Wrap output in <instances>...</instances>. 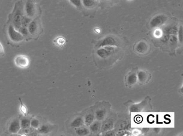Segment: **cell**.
<instances>
[{
  "instance_id": "6da1fadb",
  "label": "cell",
  "mask_w": 183,
  "mask_h": 136,
  "mask_svg": "<svg viewBox=\"0 0 183 136\" xmlns=\"http://www.w3.org/2000/svg\"><path fill=\"white\" fill-rule=\"evenodd\" d=\"M23 16V4L22 1L18 2L15 6L13 15V26L18 30L22 26V20Z\"/></svg>"
},
{
  "instance_id": "7a4b0ae2",
  "label": "cell",
  "mask_w": 183,
  "mask_h": 136,
  "mask_svg": "<svg viewBox=\"0 0 183 136\" xmlns=\"http://www.w3.org/2000/svg\"><path fill=\"white\" fill-rule=\"evenodd\" d=\"M8 33L10 40L14 43H20L24 40V36L12 25L8 27Z\"/></svg>"
},
{
  "instance_id": "3957f363",
  "label": "cell",
  "mask_w": 183,
  "mask_h": 136,
  "mask_svg": "<svg viewBox=\"0 0 183 136\" xmlns=\"http://www.w3.org/2000/svg\"><path fill=\"white\" fill-rule=\"evenodd\" d=\"M116 48L115 46H104L97 49V55L101 58L105 59L115 54Z\"/></svg>"
},
{
  "instance_id": "277c9868",
  "label": "cell",
  "mask_w": 183,
  "mask_h": 136,
  "mask_svg": "<svg viewBox=\"0 0 183 136\" xmlns=\"http://www.w3.org/2000/svg\"><path fill=\"white\" fill-rule=\"evenodd\" d=\"M118 46V43L116 39L111 36H107L104 38L103 40L99 41L96 47L98 48L104 47V46H115L117 47Z\"/></svg>"
},
{
  "instance_id": "5b68a950",
  "label": "cell",
  "mask_w": 183,
  "mask_h": 136,
  "mask_svg": "<svg viewBox=\"0 0 183 136\" xmlns=\"http://www.w3.org/2000/svg\"><path fill=\"white\" fill-rule=\"evenodd\" d=\"M168 20V17L164 14H159L152 18L150 22L152 28H157L164 25Z\"/></svg>"
},
{
  "instance_id": "8992f818",
  "label": "cell",
  "mask_w": 183,
  "mask_h": 136,
  "mask_svg": "<svg viewBox=\"0 0 183 136\" xmlns=\"http://www.w3.org/2000/svg\"><path fill=\"white\" fill-rule=\"evenodd\" d=\"M14 62L15 65L18 68L25 69L29 66L30 60L27 56L23 55H19L15 57Z\"/></svg>"
},
{
  "instance_id": "52a82bcc",
  "label": "cell",
  "mask_w": 183,
  "mask_h": 136,
  "mask_svg": "<svg viewBox=\"0 0 183 136\" xmlns=\"http://www.w3.org/2000/svg\"><path fill=\"white\" fill-rule=\"evenodd\" d=\"M26 15L29 18H32L35 14V6L32 0H26L24 7Z\"/></svg>"
},
{
  "instance_id": "ba28073f",
  "label": "cell",
  "mask_w": 183,
  "mask_h": 136,
  "mask_svg": "<svg viewBox=\"0 0 183 136\" xmlns=\"http://www.w3.org/2000/svg\"><path fill=\"white\" fill-rule=\"evenodd\" d=\"M137 81L141 85L147 83L151 79V75L150 73L143 71H140L137 74Z\"/></svg>"
},
{
  "instance_id": "9c48e42d",
  "label": "cell",
  "mask_w": 183,
  "mask_h": 136,
  "mask_svg": "<svg viewBox=\"0 0 183 136\" xmlns=\"http://www.w3.org/2000/svg\"><path fill=\"white\" fill-rule=\"evenodd\" d=\"M148 100L147 99H145L143 102H140V103L136 104L134 105H132L130 107V112H141L144 108H146L148 104Z\"/></svg>"
},
{
  "instance_id": "30bf717a",
  "label": "cell",
  "mask_w": 183,
  "mask_h": 136,
  "mask_svg": "<svg viewBox=\"0 0 183 136\" xmlns=\"http://www.w3.org/2000/svg\"><path fill=\"white\" fill-rule=\"evenodd\" d=\"M21 129L20 126V122L19 120L18 119H14L12 120L9 126V131L10 132L15 134L17 133Z\"/></svg>"
},
{
  "instance_id": "8fae6325",
  "label": "cell",
  "mask_w": 183,
  "mask_h": 136,
  "mask_svg": "<svg viewBox=\"0 0 183 136\" xmlns=\"http://www.w3.org/2000/svg\"><path fill=\"white\" fill-rule=\"evenodd\" d=\"M114 120L112 119H107L104 120L103 123L101 124V131L102 133L106 132L109 130L112 129L114 128Z\"/></svg>"
},
{
  "instance_id": "7c38bea8",
  "label": "cell",
  "mask_w": 183,
  "mask_h": 136,
  "mask_svg": "<svg viewBox=\"0 0 183 136\" xmlns=\"http://www.w3.org/2000/svg\"><path fill=\"white\" fill-rule=\"evenodd\" d=\"M148 49V45L145 42L142 41L140 42L136 47V51L141 54H145L147 52V50Z\"/></svg>"
},
{
  "instance_id": "4fadbf2b",
  "label": "cell",
  "mask_w": 183,
  "mask_h": 136,
  "mask_svg": "<svg viewBox=\"0 0 183 136\" xmlns=\"http://www.w3.org/2000/svg\"><path fill=\"white\" fill-rule=\"evenodd\" d=\"M137 82V74L132 72L128 75L126 78V84L128 86H133Z\"/></svg>"
},
{
  "instance_id": "5bb4252c",
  "label": "cell",
  "mask_w": 183,
  "mask_h": 136,
  "mask_svg": "<svg viewBox=\"0 0 183 136\" xmlns=\"http://www.w3.org/2000/svg\"><path fill=\"white\" fill-rule=\"evenodd\" d=\"M101 123L100 121L96 120L94 121L92 123L89 125V130L90 132L93 133H97L101 131Z\"/></svg>"
},
{
  "instance_id": "9a60e30c",
  "label": "cell",
  "mask_w": 183,
  "mask_h": 136,
  "mask_svg": "<svg viewBox=\"0 0 183 136\" xmlns=\"http://www.w3.org/2000/svg\"><path fill=\"white\" fill-rule=\"evenodd\" d=\"M28 29L29 33L32 35H34L38 31V24L35 20H32L28 26Z\"/></svg>"
},
{
  "instance_id": "2e32d148",
  "label": "cell",
  "mask_w": 183,
  "mask_h": 136,
  "mask_svg": "<svg viewBox=\"0 0 183 136\" xmlns=\"http://www.w3.org/2000/svg\"><path fill=\"white\" fill-rule=\"evenodd\" d=\"M106 115V110L104 108L98 109L95 112V119L98 121L103 120Z\"/></svg>"
},
{
  "instance_id": "e0dca14e",
  "label": "cell",
  "mask_w": 183,
  "mask_h": 136,
  "mask_svg": "<svg viewBox=\"0 0 183 136\" xmlns=\"http://www.w3.org/2000/svg\"><path fill=\"white\" fill-rule=\"evenodd\" d=\"M75 131H76V133L78 135H80V136L87 135L89 134V133H90L89 129L84 125L81 126L78 128H75Z\"/></svg>"
},
{
  "instance_id": "ac0fdd59",
  "label": "cell",
  "mask_w": 183,
  "mask_h": 136,
  "mask_svg": "<svg viewBox=\"0 0 183 136\" xmlns=\"http://www.w3.org/2000/svg\"><path fill=\"white\" fill-rule=\"evenodd\" d=\"M84 119L81 117H76L71 122L70 126L71 128H76L84 125Z\"/></svg>"
},
{
  "instance_id": "d6986e66",
  "label": "cell",
  "mask_w": 183,
  "mask_h": 136,
  "mask_svg": "<svg viewBox=\"0 0 183 136\" xmlns=\"http://www.w3.org/2000/svg\"><path fill=\"white\" fill-rule=\"evenodd\" d=\"M95 119V117L94 114L92 113H88L86 114L84 117V122L86 126H89L90 124L92 123Z\"/></svg>"
},
{
  "instance_id": "ffe728a7",
  "label": "cell",
  "mask_w": 183,
  "mask_h": 136,
  "mask_svg": "<svg viewBox=\"0 0 183 136\" xmlns=\"http://www.w3.org/2000/svg\"><path fill=\"white\" fill-rule=\"evenodd\" d=\"M82 3L86 8H93L97 5V0H81Z\"/></svg>"
},
{
  "instance_id": "44dd1931",
  "label": "cell",
  "mask_w": 183,
  "mask_h": 136,
  "mask_svg": "<svg viewBox=\"0 0 183 136\" xmlns=\"http://www.w3.org/2000/svg\"><path fill=\"white\" fill-rule=\"evenodd\" d=\"M20 126L21 128L28 129L31 126V120L27 118H23L20 120Z\"/></svg>"
},
{
  "instance_id": "7402d4cb",
  "label": "cell",
  "mask_w": 183,
  "mask_h": 136,
  "mask_svg": "<svg viewBox=\"0 0 183 136\" xmlns=\"http://www.w3.org/2000/svg\"><path fill=\"white\" fill-rule=\"evenodd\" d=\"M51 131V128L47 125H43L38 128V132L40 134H46Z\"/></svg>"
},
{
  "instance_id": "603a6c76",
  "label": "cell",
  "mask_w": 183,
  "mask_h": 136,
  "mask_svg": "<svg viewBox=\"0 0 183 136\" xmlns=\"http://www.w3.org/2000/svg\"><path fill=\"white\" fill-rule=\"evenodd\" d=\"M31 22V18L26 16H23L22 20V26H24L26 27H28L29 23Z\"/></svg>"
},
{
  "instance_id": "cb8c5ba5",
  "label": "cell",
  "mask_w": 183,
  "mask_h": 136,
  "mask_svg": "<svg viewBox=\"0 0 183 136\" xmlns=\"http://www.w3.org/2000/svg\"><path fill=\"white\" fill-rule=\"evenodd\" d=\"M178 40L180 43H182V39H183V29L182 26L181 25L179 27V29H178Z\"/></svg>"
},
{
  "instance_id": "d4e9b609",
  "label": "cell",
  "mask_w": 183,
  "mask_h": 136,
  "mask_svg": "<svg viewBox=\"0 0 183 136\" xmlns=\"http://www.w3.org/2000/svg\"><path fill=\"white\" fill-rule=\"evenodd\" d=\"M31 126L33 128L38 129L40 126V122L38 119H33L31 120Z\"/></svg>"
},
{
  "instance_id": "484cf974",
  "label": "cell",
  "mask_w": 183,
  "mask_h": 136,
  "mask_svg": "<svg viewBox=\"0 0 183 136\" xmlns=\"http://www.w3.org/2000/svg\"><path fill=\"white\" fill-rule=\"evenodd\" d=\"M18 31L20 32V33L25 37V36H28L29 35V32L28 31V27H24V26H21L18 30Z\"/></svg>"
},
{
  "instance_id": "4316f807",
  "label": "cell",
  "mask_w": 183,
  "mask_h": 136,
  "mask_svg": "<svg viewBox=\"0 0 183 136\" xmlns=\"http://www.w3.org/2000/svg\"><path fill=\"white\" fill-rule=\"evenodd\" d=\"M130 128V124L127 122H123L120 125V130H128Z\"/></svg>"
},
{
  "instance_id": "83f0119b",
  "label": "cell",
  "mask_w": 183,
  "mask_h": 136,
  "mask_svg": "<svg viewBox=\"0 0 183 136\" xmlns=\"http://www.w3.org/2000/svg\"><path fill=\"white\" fill-rule=\"evenodd\" d=\"M69 1L77 8H80L82 5L81 0H69Z\"/></svg>"
},
{
  "instance_id": "f1b7e54d",
  "label": "cell",
  "mask_w": 183,
  "mask_h": 136,
  "mask_svg": "<svg viewBox=\"0 0 183 136\" xmlns=\"http://www.w3.org/2000/svg\"><path fill=\"white\" fill-rule=\"evenodd\" d=\"M20 111L23 114H26L28 112V109L26 106L23 104V103H21V106H20Z\"/></svg>"
},
{
  "instance_id": "f546056e",
  "label": "cell",
  "mask_w": 183,
  "mask_h": 136,
  "mask_svg": "<svg viewBox=\"0 0 183 136\" xmlns=\"http://www.w3.org/2000/svg\"><path fill=\"white\" fill-rule=\"evenodd\" d=\"M116 134L115 133V131L112 130V129L109 130L106 132H103V135H115Z\"/></svg>"
},
{
  "instance_id": "4dcf8cb0",
  "label": "cell",
  "mask_w": 183,
  "mask_h": 136,
  "mask_svg": "<svg viewBox=\"0 0 183 136\" xmlns=\"http://www.w3.org/2000/svg\"><path fill=\"white\" fill-rule=\"evenodd\" d=\"M4 48L2 44V43L0 42V56H3L4 55Z\"/></svg>"
},
{
  "instance_id": "1f68e13d",
  "label": "cell",
  "mask_w": 183,
  "mask_h": 136,
  "mask_svg": "<svg viewBox=\"0 0 183 136\" xmlns=\"http://www.w3.org/2000/svg\"><path fill=\"white\" fill-rule=\"evenodd\" d=\"M97 1H98V0H97Z\"/></svg>"
}]
</instances>
